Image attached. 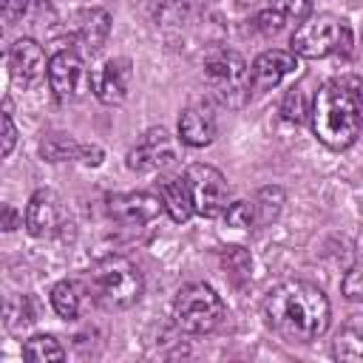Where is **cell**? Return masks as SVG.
<instances>
[{
  "label": "cell",
  "instance_id": "cell-1",
  "mask_svg": "<svg viewBox=\"0 0 363 363\" xmlns=\"http://www.w3.org/2000/svg\"><path fill=\"white\" fill-rule=\"evenodd\" d=\"M269 326L292 340V343H312L329 329L332 306L320 286L309 281H284L278 284L264 303Z\"/></svg>",
  "mask_w": 363,
  "mask_h": 363
},
{
  "label": "cell",
  "instance_id": "cell-2",
  "mask_svg": "<svg viewBox=\"0 0 363 363\" xmlns=\"http://www.w3.org/2000/svg\"><path fill=\"white\" fill-rule=\"evenodd\" d=\"M312 130L318 142H323L329 150H346L354 145L363 113L357 96L343 82H323L312 99Z\"/></svg>",
  "mask_w": 363,
  "mask_h": 363
},
{
  "label": "cell",
  "instance_id": "cell-3",
  "mask_svg": "<svg viewBox=\"0 0 363 363\" xmlns=\"http://www.w3.org/2000/svg\"><path fill=\"white\" fill-rule=\"evenodd\" d=\"M88 286L94 298L108 309H128L142 295V272L125 255H105L88 269Z\"/></svg>",
  "mask_w": 363,
  "mask_h": 363
},
{
  "label": "cell",
  "instance_id": "cell-4",
  "mask_svg": "<svg viewBox=\"0 0 363 363\" xmlns=\"http://www.w3.org/2000/svg\"><path fill=\"white\" fill-rule=\"evenodd\" d=\"M204 79L213 91V96L224 108H241L250 99V68L238 51L216 48L204 60Z\"/></svg>",
  "mask_w": 363,
  "mask_h": 363
},
{
  "label": "cell",
  "instance_id": "cell-5",
  "mask_svg": "<svg viewBox=\"0 0 363 363\" xmlns=\"http://www.w3.org/2000/svg\"><path fill=\"white\" fill-rule=\"evenodd\" d=\"M352 43L349 26L335 17V14H315L298 23V28L292 31V54L306 57V60H320L337 51H346Z\"/></svg>",
  "mask_w": 363,
  "mask_h": 363
},
{
  "label": "cell",
  "instance_id": "cell-6",
  "mask_svg": "<svg viewBox=\"0 0 363 363\" xmlns=\"http://www.w3.org/2000/svg\"><path fill=\"white\" fill-rule=\"evenodd\" d=\"M176 326L187 335H207L224 320V301L207 284H187L173 303Z\"/></svg>",
  "mask_w": 363,
  "mask_h": 363
},
{
  "label": "cell",
  "instance_id": "cell-7",
  "mask_svg": "<svg viewBox=\"0 0 363 363\" xmlns=\"http://www.w3.org/2000/svg\"><path fill=\"white\" fill-rule=\"evenodd\" d=\"M187 187H190V199H193V210L204 218H216L218 213H224L227 207V179L221 176V170L210 167V164H190L184 170Z\"/></svg>",
  "mask_w": 363,
  "mask_h": 363
},
{
  "label": "cell",
  "instance_id": "cell-8",
  "mask_svg": "<svg viewBox=\"0 0 363 363\" xmlns=\"http://www.w3.org/2000/svg\"><path fill=\"white\" fill-rule=\"evenodd\" d=\"M48 85L54 91L57 99H77L88 82L85 74V62L79 60V54L74 51H57L48 60Z\"/></svg>",
  "mask_w": 363,
  "mask_h": 363
},
{
  "label": "cell",
  "instance_id": "cell-9",
  "mask_svg": "<svg viewBox=\"0 0 363 363\" xmlns=\"http://www.w3.org/2000/svg\"><path fill=\"white\" fill-rule=\"evenodd\" d=\"M9 68H11V79L20 88H31L34 82H40L48 74V62L43 54V45L31 37H20L14 40V45L9 48Z\"/></svg>",
  "mask_w": 363,
  "mask_h": 363
},
{
  "label": "cell",
  "instance_id": "cell-10",
  "mask_svg": "<svg viewBox=\"0 0 363 363\" xmlns=\"http://www.w3.org/2000/svg\"><path fill=\"white\" fill-rule=\"evenodd\" d=\"M298 71V54L292 51H264L255 57L252 68H250V85H252V94H267L272 88L281 85L284 77L295 74Z\"/></svg>",
  "mask_w": 363,
  "mask_h": 363
},
{
  "label": "cell",
  "instance_id": "cell-11",
  "mask_svg": "<svg viewBox=\"0 0 363 363\" xmlns=\"http://www.w3.org/2000/svg\"><path fill=\"white\" fill-rule=\"evenodd\" d=\"M173 142L164 128H153L142 136V142L128 153V167L136 173H153L173 162Z\"/></svg>",
  "mask_w": 363,
  "mask_h": 363
},
{
  "label": "cell",
  "instance_id": "cell-12",
  "mask_svg": "<svg viewBox=\"0 0 363 363\" xmlns=\"http://www.w3.org/2000/svg\"><path fill=\"white\" fill-rule=\"evenodd\" d=\"M162 210H164L162 196H153V193H119V196H111L108 199L111 218H116L119 224H128V227L147 224Z\"/></svg>",
  "mask_w": 363,
  "mask_h": 363
},
{
  "label": "cell",
  "instance_id": "cell-13",
  "mask_svg": "<svg viewBox=\"0 0 363 363\" xmlns=\"http://www.w3.org/2000/svg\"><path fill=\"white\" fill-rule=\"evenodd\" d=\"M130 62L116 57V60H108L102 62L94 74H91V88L96 94V99L102 105H119L125 96H128V88H130Z\"/></svg>",
  "mask_w": 363,
  "mask_h": 363
},
{
  "label": "cell",
  "instance_id": "cell-14",
  "mask_svg": "<svg viewBox=\"0 0 363 363\" xmlns=\"http://www.w3.org/2000/svg\"><path fill=\"white\" fill-rule=\"evenodd\" d=\"M179 139L190 147H207L216 139V113L207 102H190L179 116Z\"/></svg>",
  "mask_w": 363,
  "mask_h": 363
},
{
  "label": "cell",
  "instance_id": "cell-15",
  "mask_svg": "<svg viewBox=\"0 0 363 363\" xmlns=\"http://www.w3.org/2000/svg\"><path fill=\"white\" fill-rule=\"evenodd\" d=\"M62 221V210H60V199L54 190H37L28 204H26V230L34 238H45L51 233H57Z\"/></svg>",
  "mask_w": 363,
  "mask_h": 363
},
{
  "label": "cell",
  "instance_id": "cell-16",
  "mask_svg": "<svg viewBox=\"0 0 363 363\" xmlns=\"http://www.w3.org/2000/svg\"><path fill=\"white\" fill-rule=\"evenodd\" d=\"M332 354L337 360L363 363V315H352L335 335Z\"/></svg>",
  "mask_w": 363,
  "mask_h": 363
},
{
  "label": "cell",
  "instance_id": "cell-17",
  "mask_svg": "<svg viewBox=\"0 0 363 363\" xmlns=\"http://www.w3.org/2000/svg\"><path fill=\"white\" fill-rule=\"evenodd\" d=\"M162 204L167 210V216L173 221H187L196 210H193V199H190V187H187V179L184 176H176V179H167L162 184Z\"/></svg>",
  "mask_w": 363,
  "mask_h": 363
},
{
  "label": "cell",
  "instance_id": "cell-18",
  "mask_svg": "<svg viewBox=\"0 0 363 363\" xmlns=\"http://www.w3.org/2000/svg\"><path fill=\"white\" fill-rule=\"evenodd\" d=\"M77 34H79L82 48H85L88 54H96V51L105 45L108 34H111V14L102 11V9L85 11L82 20H79V31H77Z\"/></svg>",
  "mask_w": 363,
  "mask_h": 363
},
{
  "label": "cell",
  "instance_id": "cell-19",
  "mask_svg": "<svg viewBox=\"0 0 363 363\" xmlns=\"http://www.w3.org/2000/svg\"><path fill=\"white\" fill-rule=\"evenodd\" d=\"M23 357L31 363H57L65 357L62 346L57 343V337L51 335H34L23 343Z\"/></svg>",
  "mask_w": 363,
  "mask_h": 363
},
{
  "label": "cell",
  "instance_id": "cell-20",
  "mask_svg": "<svg viewBox=\"0 0 363 363\" xmlns=\"http://www.w3.org/2000/svg\"><path fill=\"white\" fill-rule=\"evenodd\" d=\"M51 306H54V312H57L60 318H65V320L77 318V312H79V292H77V286H74L71 281L54 284V289H51Z\"/></svg>",
  "mask_w": 363,
  "mask_h": 363
},
{
  "label": "cell",
  "instance_id": "cell-21",
  "mask_svg": "<svg viewBox=\"0 0 363 363\" xmlns=\"http://www.w3.org/2000/svg\"><path fill=\"white\" fill-rule=\"evenodd\" d=\"M40 150H43V156H45L48 162H65V159L79 156L82 147H79L71 136H65V133H48V136L43 139Z\"/></svg>",
  "mask_w": 363,
  "mask_h": 363
},
{
  "label": "cell",
  "instance_id": "cell-22",
  "mask_svg": "<svg viewBox=\"0 0 363 363\" xmlns=\"http://www.w3.org/2000/svg\"><path fill=\"white\" fill-rule=\"evenodd\" d=\"M224 221L233 230L252 227V221H255V204H250V201H233L230 207H224Z\"/></svg>",
  "mask_w": 363,
  "mask_h": 363
},
{
  "label": "cell",
  "instance_id": "cell-23",
  "mask_svg": "<svg viewBox=\"0 0 363 363\" xmlns=\"http://www.w3.org/2000/svg\"><path fill=\"white\" fill-rule=\"evenodd\" d=\"M20 323H23V326L34 323V306H31V298H28V295L14 298V301L9 303V309H6V326L17 332Z\"/></svg>",
  "mask_w": 363,
  "mask_h": 363
},
{
  "label": "cell",
  "instance_id": "cell-24",
  "mask_svg": "<svg viewBox=\"0 0 363 363\" xmlns=\"http://www.w3.org/2000/svg\"><path fill=\"white\" fill-rule=\"evenodd\" d=\"M275 11H281L286 20H306L312 11V0H269Z\"/></svg>",
  "mask_w": 363,
  "mask_h": 363
},
{
  "label": "cell",
  "instance_id": "cell-25",
  "mask_svg": "<svg viewBox=\"0 0 363 363\" xmlns=\"http://www.w3.org/2000/svg\"><path fill=\"white\" fill-rule=\"evenodd\" d=\"M340 289H343V295L352 298V301H360V298H363V261H357V264L343 275Z\"/></svg>",
  "mask_w": 363,
  "mask_h": 363
},
{
  "label": "cell",
  "instance_id": "cell-26",
  "mask_svg": "<svg viewBox=\"0 0 363 363\" xmlns=\"http://www.w3.org/2000/svg\"><path fill=\"white\" fill-rule=\"evenodd\" d=\"M281 113H284V119H286V122H301V119H303V113H309V111H306V105H303V94H301L298 88H292V91L284 96Z\"/></svg>",
  "mask_w": 363,
  "mask_h": 363
},
{
  "label": "cell",
  "instance_id": "cell-27",
  "mask_svg": "<svg viewBox=\"0 0 363 363\" xmlns=\"http://www.w3.org/2000/svg\"><path fill=\"white\" fill-rule=\"evenodd\" d=\"M284 23H286V17L281 14V11H275V9H267V11H261L258 17H255V28L261 31V34H278L281 28H284Z\"/></svg>",
  "mask_w": 363,
  "mask_h": 363
},
{
  "label": "cell",
  "instance_id": "cell-28",
  "mask_svg": "<svg viewBox=\"0 0 363 363\" xmlns=\"http://www.w3.org/2000/svg\"><path fill=\"white\" fill-rule=\"evenodd\" d=\"M14 139H17V128H14V119H11V111H9V102H6V111H3V156H9V153H11Z\"/></svg>",
  "mask_w": 363,
  "mask_h": 363
},
{
  "label": "cell",
  "instance_id": "cell-29",
  "mask_svg": "<svg viewBox=\"0 0 363 363\" xmlns=\"http://www.w3.org/2000/svg\"><path fill=\"white\" fill-rule=\"evenodd\" d=\"M23 9H26L23 0H3V20H6V26H14V20L23 14Z\"/></svg>",
  "mask_w": 363,
  "mask_h": 363
},
{
  "label": "cell",
  "instance_id": "cell-30",
  "mask_svg": "<svg viewBox=\"0 0 363 363\" xmlns=\"http://www.w3.org/2000/svg\"><path fill=\"white\" fill-rule=\"evenodd\" d=\"M79 156H82L85 164H99V162H102V147H96V145H94V147H82Z\"/></svg>",
  "mask_w": 363,
  "mask_h": 363
},
{
  "label": "cell",
  "instance_id": "cell-31",
  "mask_svg": "<svg viewBox=\"0 0 363 363\" xmlns=\"http://www.w3.org/2000/svg\"><path fill=\"white\" fill-rule=\"evenodd\" d=\"M14 227H17V213L11 204H6L3 207V230H14Z\"/></svg>",
  "mask_w": 363,
  "mask_h": 363
},
{
  "label": "cell",
  "instance_id": "cell-32",
  "mask_svg": "<svg viewBox=\"0 0 363 363\" xmlns=\"http://www.w3.org/2000/svg\"><path fill=\"white\" fill-rule=\"evenodd\" d=\"M357 247H360V261H363V227H360V238H357Z\"/></svg>",
  "mask_w": 363,
  "mask_h": 363
}]
</instances>
